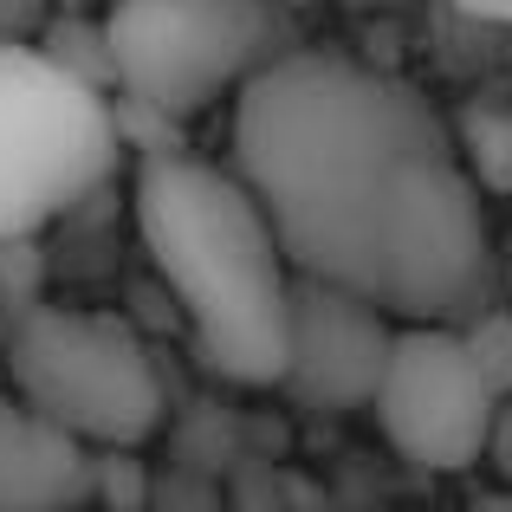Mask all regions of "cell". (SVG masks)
I'll return each instance as SVG.
<instances>
[{
  "label": "cell",
  "instance_id": "3",
  "mask_svg": "<svg viewBox=\"0 0 512 512\" xmlns=\"http://www.w3.org/2000/svg\"><path fill=\"white\" fill-rule=\"evenodd\" d=\"M0 350L13 396L72 428L85 448H143L163 428V376L124 318L13 299Z\"/></svg>",
  "mask_w": 512,
  "mask_h": 512
},
{
  "label": "cell",
  "instance_id": "12",
  "mask_svg": "<svg viewBox=\"0 0 512 512\" xmlns=\"http://www.w3.org/2000/svg\"><path fill=\"white\" fill-rule=\"evenodd\" d=\"M480 461H487L500 480H512V396L493 402V422H487V448H480Z\"/></svg>",
  "mask_w": 512,
  "mask_h": 512
},
{
  "label": "cell",
  "instance_id": "5",
  "mask_svg": "<svg viewBox=\"0 0 512 512\" xmlns=\"http://www.w3.org/2000/svg\"><path fill=\"white\" fill-rule=\"evenodd\" d=\"M279 0H117L104 20L111 91L188 124L214 98H234L279 52Z\"/></svg>",
  "mask_w": 512,
  "mask_h": 512
},
{
  "label": "cell",
  "instance_id": "4",
  "mask_svg": "<svg viewBox=\"0 0 512 512\" xmlns=\"http://www.w3.org/2000/svg\"><path fill=\"white\" fill-rule=\"evenodd\" d=\"M117 156L124 137L104 85L65 72L26 39H0V247L85 201Z\"/></svg>",
  "mask_w": 512,
  "mask_h": 512
},
{
  "label": "cell",
  "instance_id": "11",
  "mask_svg": "<svg viewBox=\"0 0 512 512\" xmlns=\"http://www.w3.org/2000/svg\"><path fill=\"white\" fill-rule=\"evenodd\" d=\"M39 33H46V46H39V52H52L65 72H78V78H91V85L111 91V52H104V26L91 33V26L59 20V26H39Z\"/></svg>",
  "mask_w": 512,
  "mask_h": 512
},
{
  "label": "cell",
  "instance_id": "13",
  "mask_svg": "<svg viewBox=\"0 0 512 512\" xmlns=\"http://www.w3.org/2000/svg\"><path fill=\"white\" fill-rule=\"evenodd\" d=\"M46 26V0H0V39H33Z\"/></svg>",
  "mask_w": 512,
  "mask_h": 512
},
{
  "label": "cell",
  "instance_id": "9",
  "mask_svg": "<svg viewBox=\"0 0 512 512\" xmlns=\"http://www.w3.org/2000/svg\"><path fill=\"white\" fill-rule=\"evenodd\" d=\"M454 143H461V163L480 188L512 195V111L506 104H467L461 124H454Z\"/></svg>",
  "mask_w": 512,
  "mask_h": 512
},
{
  "label": "cell",
  "instance_id": "6",
  "mask_svg": "<svg viewBox=\"0 0 512 512\" xmlns=\"http://www.w3.org/2000/svg\"><path fill=\"white\" fill-rule=\"evenodd\" d=\"M493 383L480 376L474 350L461 344V325H428V318H396L383 376H376L370 415L383 441L422 474H461L480 467L493 422Z\"/></svg>",
  "mask_w": 512,
  "mask_h": 512
},
{
  "label": "cell",
  "instance_id": "1",
  "mask_svg": "<svg viewBox=\"0 0 512 512\" xmlns=\"http://www.w3.org/2000/svg\"><path fill=\"white\" fill-rule=\"evenodd\" d=\"M292 273L389 318L461 325L493 305V234L448 117L325 46H279L234 91V163Z\"/></svg>",
  "mask_w": 512,
  "mask_h": 512
},
{
  "label": "cell",
  "instance_id": "14",
  "mask_svg": "<svg viewBox=\"0 0 512 512\" xmlns=\"http://www.w3.org/2000/svg\"><path fill=\"white\" fill-rule=\"evenodd\" d=\"M467 20H487V26H512V0H454Z\"/></svg>",
  "mask_w": 512,
  "mask_h": 512
},
{
  "label": "cell",
  "instance_id": "8",
  "mask_svg": "<svg viewBox=\"0 0 512 512\" xmlns=\"http://www.w3.org/2000/svg\"><path fill=\"white\" fill-rule=\"evenodd\" d=\"M85 500H98V448L33 402L0 396V512H65Z\"/></svg>",
  "mask_w": 512,
  "mask_h": 512
},
{
  "label": "cell",
  "instance_id": "7",
  "mask_svg": "<svg viewBox=\"0 0 512 512\" xmlns=\"http://www.w3.org/2000/svg\"><path fill=\"white\" fill-rule=\"evenodd\" d=\"M396 318L376 299L331 279L292 273V331H286V370L273 389H286L299 409L318 415H350L370 409L376 376H383Z\"/></svg>",
  "mask_w": 512,
  "mask_h": 512
},
{
  "label": "cell",
  "instance_id": "10",
  "mask_svg": "<svg viewBox=\"0 0 512 512\" xmlns=\"http://www.w3.org/2000/svg\"><path fill=\"white\" fill-rule=\"evenodd\" d=\"M461 344L474 350L493 396H512V312L506 305H480L474 318H461Z\"/></svg>",
  "mask_w": 512,
  "mask_h": 512
},
{
  "label": "cell",
  "instance_id": "2",
  "mask_svg": "<svg viewBox=\"0 0 512 512\" xmlns=\"http://www.w3.org/2000/svg\"><path fill=\"white\" fill-rule=\"evenodd\" d=\"M130 208L195 357L221 383L273 389L292 331V260L253 188L169 143L137 156Z\"/></svg>",
  "mask_w": 512,
  "mask_h": 512
}]
</instances>
